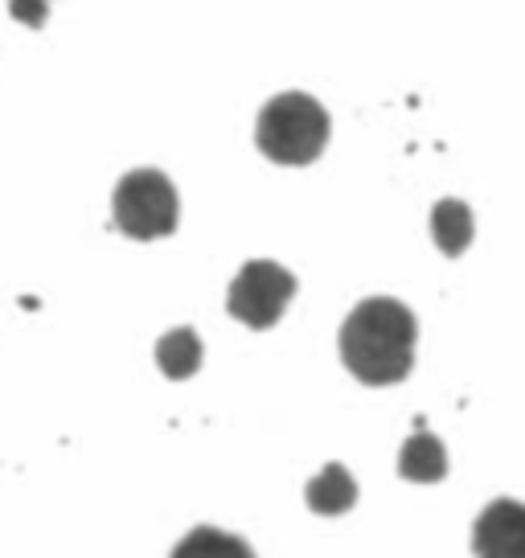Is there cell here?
<instances>
[{
	"label": "cell",
	"mask_w": 525,
	"mask_h": 558,
	"mask_svg": "<svg viewBox=\"0 0 525 558\" xmlns=\"http://www.w3.org/2000/svg\"><path fill=\"white\" fill-rule=\"evenodd\" d=\"M169 558H255V550L239 534L213 530V525H197V530H190L185 538L176 542Z\"/></svg>",
	"instance_id": "30bf717a"
},
{
	"label": "cell",
	"mask_w": 525,
	"mask_h": 558,
	"mask_svg": "<svg viewBox=\"0 0 525 558\" xmlns=\"http://www.w3.org/2000/svg\"><path fill=\"white\" fill-rule=\"evenodd\" d=\"M157 366H160V374L173 378V383L193 378V374L202 369V337H197V329L181 325V329L164 332L157 341Z\"/></svg>",
	"instance_id": "ba28073f"
},
{
	"label": "cell",
	"mask_w": 525,
	"mask_h": 558,
	"mask_svg": "<svg viewBox=\"0 0 525 558\" xmlns=\"http://www.w3.org/2000/svg\"><path fill=\"white\" fill-rule=\"evenodd\" d=\"M296 296V276L276 259H251L234 276L227 292V313L234 320H243L246 329H271L280 325L288 300Z\"/></svg>",
	"instance_id": "277c9868"
},
{
	"label": "cell",
	"mask_w": 525,
	"mask_h": 558,
	"mask_svg": "<svg viewBox=\"0 0 525 558\" xmlns=\"http://www.w3.org/2000/svg\"><path fill=\"white\" fill-rule=\"evenodd\" d=\"M399 472L403 481H419V485H436L448 476V452L431 432H415L399 452Z\"/></svg>",
	"instance_id": "52a82bcc"
},
{
	"label": "cell",
	"mask_w": 525,
	"mask_h": 558,
	"mask_svg": "<svg viewBox=\"0 0 525 558\" xmlns=\"http://www.w3.org/2000/svg\"><path fill=\"white\" fill-rule=\"evenodd\" d=\"M46 4H50V0H9V13H13V21H21V25L41 29V25H46Z\"/></svg>",
	"instance_id": "8fae6325"
},
{
	"label": "cell",
	"mask_w": 525,
	"mask_h": 558,
	"mask_svg": "<svg viewBox=\"0 0 525 558\" xmlns=\"http://www.w3.org/2000/svg\"><path fill=\"white\" fill-rule=\"evenodd\" d=\"M476 558H525V506L522 501H489L473 525Z\"/></svg>",
	"instance_id": "5b68a950"
},
{
	"label": "cell",
	"mask_w": 525,
	"mask_h": 558,
	"mask_svg": "<svg viewBox=\"0 0 525 558\" xmlns=\"http://www.w3.org/2000/svg\"><path fill=\"white\" fill-rule=\"evenodd\" d=\"M111 218L120 234L136 239V243H152V239H169L181 218V202H176L173 181L160 169H132L120 177L115 197H111Z\"/></svg>",
	"instance_id": "3957f363"
},
{
	"label": "cell",
	"mask_w": 525,
	"mask_h": 558,
	"mask_svg": "<svg viewBox=\"0 0 525 558\" xmlns=\"http://www.w3.org/2000/svg\"><path fill=\"white\" fill-rule=\"evenodd\" d=\"M255 144L276 165H313L329 144V111L304 90H283L262 104Z\"/></svg>",
	"instance_id": "7a4b0ae2"
},
{
	"label": "cell",
	"mask_w": 525,
	"mask_h": 558,
	"mask_svg": "<svg viewBox=\"0 0 525 558\" xmlns=\"http://www.w3.org/2000/svg\"><path fill=\"white\" fill-rule=\"evenodd\" d=\"M431 234H436V246L443 255H464L468 243H473V209L455 197H443L431 209Z\"/></svg>",
	"instance_id": "9c48e42d"
},
{
	"label": "cell",
	"mask_w": 525,
	"mask_h": 558,
	"mask_svg": "<svg viewBox=\"0 0 525 558\" xmlns=\"http://www.w3.org/2000/svg\"><path fill=\"white\" fill-rule=\"evenodd\" d=\"M415 337L419 325L406 304L369 296L341 325V362L357 383L394 386L415 366Z\"/></svg>",
	"instance_id": "6da1fadb"
},
{
	"label": "cell",
	"mask_w": 525,
	"mask_h": 558,
	"mask_svg": "<svg viewBox=\"0 0 525 558\" xmlns=\"http://www.w3.org/2000/svg\"><path fill=\"white\" fill-rule=\"evenodd\" d=\"M304 501L313 513H325V518H337V513H350L353 501H357V481L350 476L345 464H329V469L313 476L304 485Z\"/></svg>",
	"instance_id": "8992f818"
}]
</instances>
